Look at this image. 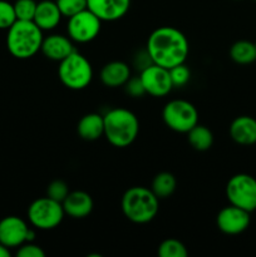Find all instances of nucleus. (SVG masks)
<instances>
[{
    "label": "nucleus",
    "mask_w": 256,
    "mask_h": 257,
    "mask_svg": "<svg viewBox=\"0 0 256 257\" xmlns=\"http://www.w3.org/2000/svg\"><path fill=\"white\" fill-rule=\"evenodd\" d=\"M146 49L153 64L171 69L186 62L190 53V43L177 28L160 27L150 34Z\"/></svg>",
    "instance_id": "1"
},
{
    "label": "nucleus",
    "mask_w": 256,
    "mask_h": 257,
    "mask_svg": "<svg viewBox=\"0 0 256 257\" xmlns=\"http://www.w3.org/2000/svg\"><path fill=\"white\" fill-rule=\"evenodd\" d=\"M104 137L113 147H130L138 137L140 120L127 108H113L104 115Z\"/></svg>",
    "instance_id": "2"
},
{
    "label": "nucleus",
    "mask_w": 256,
    "mask_h": 257,
    "mask_svg": "<svg viewBox=\"0 0 256 257\" xmlns=\"http://www.w3.org/2000/svg\"><path fill=\"white\" fill-rule=\"evenodd\" d=\"M120 207L127 220L138 225H145L157 216L160 210V198L151 188L135 186L123 193Z\"/></svg>",
    "instance_id": "3"
},
{
    "label": "nucleus",
    "mask_w": 256,
    "mask_h": 257,
    "mask_svg": "<svg viewBox=\"0 0 256 257\" xmlns=\"http://www.w3.org/2000/svg\"><path fill=\"white\" fill-rule=\"evenodd\" d=\"M43 30L33 20H17L8 29L7 48L17 59H29L40 52Z\"/></svg>",
    "instance_id": "4"
},
{
    "label": "nucleus",
    "mask_w": 256,
    "mask_h": 257,
    "mask_svg": "<svg viewBox=\"0 0 256 257\" xmlns=\"http://www.w3.org/2000/svg\"><path fill=\"white\" fill-rule=\"evenodd\" d=\"M58 77L62 84L68 89L82 90L85 89L92 82L93 67L84 55L75 50L59 62Z\"/></svg>",
    "instance_id": "5"
},
{
    "label": "nucleus",
    "mask_w": 256,
    "mask_h": 257,
    "mask_svg": "<svg viewBox=\"0 0 256 257\" xmlns=\"http://www.w3.org/2000/svg\"><path fill=\"white\" fill-rule=\"evenodd\" d=\"M65 212L62 202L48 196L33 201L28 208V220L33 227L48 231L57 228L62 223Z\"/></svg>",
    "instance_id": "6"
},
{
    "label": "nucleus",
    "mask_w": 256,
    "mask_h": 257,
    "mask_svg": "<svg viewBox=\"0 0 256 257\" xmlns=\"http://www.w3.org/2000/svg\"><path fill=\"white\" fill-rule=\"evenodd\" d=\"M162 119L170 130L187 133L198 123V110L188 100L173 99L163 107Z\"/></svg>",
    "instance_id": "7"
},
{
    "label": "nucleus",
    "mask_w": 256,
    "mask_h": 257,
    "mask_svg": "<svg viewBox=\"0 0 256 257\" xmlns=\"http://www.w3.org/2000/svg\"><path fill=\"white\" fill-rule=\"evenodd\" d=\"M226 197L230 205L247 212L256 210V178L247 173H237L226 185Z\"/></svg>",
    "instance_id": "8"
},
{
    "label": "nucleus",
    "mask_w": 256,
    "mask_h": 257,
    "mask_svg": "<svg viewBox=\"0 0 256 257\" xmlns=\"http://www.w3.org/2000/svg\"><path fill=\"white\" fill-rule=\"evenodd\" d=\"M102 29V20L93 14L89 9H84L73 17L68 18V37L74 43H89L99 35Z\"/></svg>",
    "instance_id": "9"
},
{
    "label": "nucleus",
    "mask_w": 256,
    "mask_h": 257,
    "mask_svg": "<svg viewBox=\"0 0 256 257\" xmlns=\"http://www.w3.org/2000/svg\"><path fill=\"white\" fill-rule=\"evenodd\" d=\"M140 78L145 87L146 94H150L152 97H165L170 94L171 90L173 89L170 70L161 65H148L147 68L141 70Z\"/></svg>",
    "instance_id": "10"
},
{
    "label": "nucleus",
    "mask_w": 256,
    "mask_h": 257,
    "mask_svg": "<svg viewBox=\"0 0 256 257\" xmlns=\"http://www.w3.org/2000/svg\"><path fill=\"white\" fill-rule=\"evenodd\" d=\"M250 212L233 205H228L217 213L216 225L225 235L235 236L245 232L250 226Z\"/></svg>",
    "instance_id": "11"
},
{
    "label": "nucleus",
    "mask_w": 256,
    "mask_h": 257,
    "mask_svg": "<svg viewBox=\"0 0 256 257\" xmlns=\"http://www.w3.org/2000/svg\"><path fill=\"white\" fill-rule=\"evenodd\" d=\"M29 232L27 222L18 216H7L0 220V242L9 248H15L27 242Z\"/></svg>",
    "instance_id": "12"
},
{
    "label": "nucleus",
    "mask_w": 256,
    "mask_h": 257,
    "mask_svg": "<svg viewBox=\"0 0 256 257\" xmlns=\"http://www.w3.org/2000/svg\"><path fill=\"white\" fill-rule=\"evenodd\" d=\"M87 8L102 22H115L127 14L131 0H87Z\"/></svg>",
    "instance_id": "13"
},
{
    "label": "nucleus",
    "mask_w": 256,
    "mask_h": 257,
    "mask_svg": "<svg viewBox=\"0 0 256 257\" xmlns=\"http://www.w3.org/2000/svg\"><path fill=\"white\" fill-rule=\"evenodd\" d=\"M40 52L45 58L54 62H62L63 59L75 52L74 42L68 35L50 34L43 39Z\"/></svg>",
    "instance_id": "14"
},
{
    "label": "nucleus",
    "mask_w": 256,
    "mask_h": 257,
    "mask_svg": "<svg viewBox=\"0 0 256 257\" xmlns=\"http://www.w3.org/2000/svg\"><path fill=\"white\" fill-rule=\"evenodd\" d=\"M62 205L65 215L75 220L88 217L94 207L92 196L84 191H70Z\"/></svg>",
    "instance_id": "15"
},
{
    "label": "nucleus",
    "mask_w": 256,
    "mask_h": 257,
    "mask_svg": "<svg viewBox=\"0 0 256 257\" xmlns=\"http://www.w3.org/2000/svg\"><path fill=\"white\" fill-rule=\"evenodd\" d=\"M230 137L241 146H252L256 143V119L250 115L236 117L230 124Z\"/></svg>",
    "instance_id": "16"
},
{
    "label": "nucleus",
    "mask_w": 256,
    "mask_h": 257,
    "mask_svg": "<svg viewBox=\"0 0 256 257\" xmlns=\"http://www.w3.org/2000/svg\"><path fill=\"white\" fill-rule=\"evenodd\" d=\"M63 15L58 8L57 3L53 0H43L37 4L33 22L43 30V32H49L55 29L59 25Z\"/></svg>",
    "instance_id": "17"
},
{
    "label": "nucleus",
    "mask_w": 256,
    "mask_h": 257,
    "mask_svg": "<svg viewBox=\"0 0 256 257\" xmlns=\"http://www.w3.org/2000/svg\"><path fill=\"white\" fill-rule=\"evenodd\" d=\"M100 82L108 88L123 87L131 78V68L122 60L107 63L100 70Z\"/></svg>",
    "instance_id": "18"
},
{
    "label": "nucleus",
    "mask_w": 256,
    "mask_h": 257,
    "mask_svg": "<svg viewBox=\"0 0 256 257\" xmlns=\"http://www.w3.org/2000/svg\"><path fill=\"white\" fill-rule=\"evenodd\" d=\"M77 132L82 140L93 142L104 136V120L98 113H88L83 115L77 124Z\"/></svg>",
    "instance_id": "19"
},
{
    "label": "nucleus",
    "mask_w": 256,
    "mask_h": 257,
    "mask_svg": "<svg viewBox=\"0 0 256 257\" xmlns=\"http://www.w3.org/2000/svg\"><path fill=\"white\" fill-rule=\"evenodd\" d=\"M188 143L193 150L198 152H205L208 151L213 145V135L208 127L202 124H196L192 130L187 132Z\"/></svg>",
    "instance_id": "20"
},
{
    "label": "nucleus",
    "mask_w": 256,
    "mask_h": 257,
    "mask_svg": "<svg viewBox=\"0 0 256 257\" xmlns=\"http://www.w3.org/2000/svg\"><path fill=\"white\" fill-rule=\"evenodd\" d=\"M230 58L240 65L251 64L256 60L255 43L250 40H238L230 48Z\"/></svg>",
    "instance_id": "21"
},
{
    "label": "nucleus",
    "mask_w": 256,
    "mask_h": 257,
    "mask_svg": "<svg viewBox=\"0 0 256 257\" xmlns=\"http://www.w3.org/2000/svg\"><path fill=\"white\" fill-rule=\"evenodd\" d=\"M176 187H177V181L172 173L160 172L153 178L151 190L160 200H162V198H168L172 196Z\"/></svg>",
    "instance_id": "22"
},
{
    "label": "nucleus",
    "mask_w": 256,
    "mask_h": 257,
    "mask_svg": "<svg viewBox=\"0 0 256 257\" xmlns=\"http://www.w3.org/2000/svg\"><path fill=\"white\" fill-rule=\"evenodd\" d=\"M157 253L160 257H187L186 246L176 238H167L158 246Z\"/></svg>",
    "instance_id": "23"
},
{
    "label": "nucleus",
    "mask_w": 256,
    "mask_h": 257,
    "mask_svg": "<svg viewBox=\"0 0 256 257\" xmlns=\"http://www.w3.org/2000/svg\"><path fill=\"white\" fill-rule=\"evenodd\" d=\"M38 3L35 0H17L14 3L17 20H33Z\"/></svg>",
    "instance_id": "24"
},
{
    "label": "nucleus",
    "mask_w": 256,
    "mask_h": 257,
    "mask_svg": "<svg viewBox=\"0 0 256 257\" xmlns=\"http://www.w3.org/2000/svg\"><path fill=\"white\" fill-rule=\"evenodd\" d=\"M63 17L70 18L87 9V0H55Z\"/></svg>",
    "instance_id": "25"
},
{
    "label": "nucleus",
    "mask_w": 256,
    "mask_h": 257,
    "mask_svg": "<svg viewBox=\"0 0 256 257\" xmlns=\"http://www.w3.org/2000/svg\"><path fill=\"white\" fill-rule=\"evenodd\" d=\"M170 70V75H171V80H172L173 88H180L183 87L188 83L191 78V70L185 63L182 64H178L176 67L171 68Z\"/></svg>",
    "instance_id": "26"
},
{
    "label": "nucleus",
    "mask_w": 256,
    "mask_h": 257,
    "mask_svg": "<svg viewBox=\"0 0 256 257\" xmlns=\"http://www.w3.org/2000/svg\"><path fill=\"white\" fill-rule=\"evenodd\" d=\"M17 22L14 4L0 0V29H9Z\"/></svg>",
    "instance_id": "27"
},
{
    "label": "nucleus",
    "mask_w": 256,
    "mask_h": 257,
    "mask_svg": "<svg viewBox=\"0 0 256 257\" xmlns=\"http://www.w3.org/2000/svg\"><path fill=\"white\" fill-rule=\"evenodd\" d=\"M69 192H70L69 187H68L67 183L62 180L52 181L47 187L48 197L53 198V200L58 201V202H63Z\"/></svg>",
    "instance_id": "28"
},
{
    "label": "nucleus",
    "mask_w": 256,
    "mask_h": 257,
    "mask_svg": "<svg viewBox=\"0 0 256 257\" xmlns=\"http://www.w3.org/2000/svg\"><path fill=\"white\" fill-rule=\"evenodd\" d=\"M123 87H124L125 93L132 98H140L146 94L145 87H143L140 77H131Z\"/></svg>",
    "instance_id": "29"
},
{
    "label": "nucleus",
    "mask_w": 256,
    "mask_h": 257,
    "mask_svg": "<svg viewBox=\"0 0 256 257\" xmlns=\"http://www.w3.org/2000/svg\"><path fill=\"white\" fill-rule=\"evenodd\" d=\"M18 257H44L45 252L39 245L34 242H24L22 246L18 247Z\"/></svg>",
    "instance_id": "30"
},
{
    "label": "nucleus",
    "mask_w": 256,
    "mask_h": 257,
    "mask_svg": "<svg viewBox=\"0 0 256 257\" xmlns=\"http://www.w3.org/2000/svg\"><path fill=\"white\" fill-rule=\"evenodd\" d=\"M133 63H135L136 67L140 68L141 70H143L145 68H147L148 65L153 64V62H152V59H151L150 54H148L147 49H145V50H142V52L138 53V54L135 57Z\"/></svg>",
    "instance_id": "31"
},
{
    "label": "nucleus",
    "mask_w": 256,
    "mask_h": 257,
    "mask_svg": "<svg viewBox=\"0 0 256 257\" xmlns=\"http://www.w3.org/2000/svg\"><path fill=\"white\" fill-rule=\"evenodd\" d=\"M10 255H12L10 253V248L0 242V257H10Z\"/></svg>",
    "instance_id": "32"
},
{
    "label": "nucleus",
    "mask_w": 256,
    "mask_h": 257,
    "mask_svg": "<svg viewBox=\"0 0 256 257\" xmlns=\"http://www.w3.org/2000/svg\"><path fill=\"white\" fill-rule=\"evenodd\" d=\"M253 43H255V47H256V42H253Z\"/></svg>",
    "instance_id": "33"
},
{
    "label": "nucleus",
    "mask_w": 256,
    "mask_h": 257,
    "mask_svg": "<svg viewBox=\"0 0 256 257\" xmlns=\"http://www.w3.org/2000/svg\"><path fill=\"white\" fill-rule=\"evenodd\" d=\"M255 2H256V0H255Z\"/></svg>",
    "instance_id": "34"
}]
</instances>
